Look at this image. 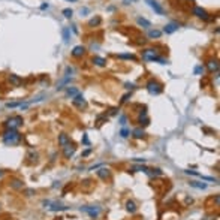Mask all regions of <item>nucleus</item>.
<instances>
[{"label":"nucleus","instance_id":"nucleus-27","mask_svg":"<svg viewBox=\"0 0 220 220\" xmlns=\"http://www.w3.org/2000/svg\"><path fill=\"white\" fill-rule=\"evenodd\" d=\"M126 210L129 213H135L136 211V204L133 201H127L126 202Z\"/></svg>","mask_w":220,"mask_h":220},{"label":"nucleus","instance_id":"nucleus-3","mask_svg":"<svg viewBox=\"0 0 220 220\" xmlns=\"http://www.w3.org/2000/svg\"><path fill=\"white\" fill-rule=\"evenodd\" d=\"M23 123H24V120L21 115H12L5 121V127L6 129H18L23 126Z\"/></svg>","mask_w":220,"mask_h":220},{"label":"nucleus","instance_id":"nucleus-21","mask_svg":"<svg viewBox=\"0 0 220 220\" xmlns=\"http://www.w3.org/2000/svg\"><path fill=\"white\" fill-rule=\"evenodd\" d=\"M61 34H63L65 43H69V41H70V29L69 27H63L61 29Z\"/></svg>","mask_w":220,"mask_h":220},{"label":"nucleus","instance_id":"nucleus-2","mask_svg":"<svg viewBox=\"0 0 220 220\" xmlns=\"http://www.w3.org/2000/svg\"><path fill=\"white\" fill-rule=\"evenodd\" d=\"M145 87H147V92L151 94V96H157V94H160L162 92H163V85L157 81V79H150L147 84H145Z\"/></svg>","mask_w":220,"mask_h":220},{"label":"nucleus","instance_id":"nucleus-29","mask_svg":"<svg viewBox=\"0 0 220 220\" xmlns=\"http://www.w3.org/2000/svg\"><path fill=\"white\" fill-rule=\"evenodd\" d=\"M21 103H23V101H15V102H8V103H6V108H11V110H12V108H20V106H21Z\"/></svg>","mask_w":220,"mask_h":220},{"label":"nucleus","instance_id":"nucleus-19","mask_svg":"<svg viewBox=\"0 0 220 220\" xmlns=\"http://www.w3.org/2000/svg\"><path fill=\"white\" fill-rule=\"evenodd\" d=\"M136 23H138V25H141V27H144V29H150V27H151V23H150L148 20L142 18V17L136 18Z\"/></svg>","mask_w":220,"mask_h":220},{"label":"nucleus","instance_id":"nucleus-1","mask_svg":"<svg viewBox=\"0 0 220 220\" xmlns=\"http://www.w3.org/2000/svg\"><path fill=\"white\" fill-rule=\"evenodd\" d=\"M23 139V135L18 132L17 129H6L2 135V141L3 144L8 145V147H12V145H18Z\"/></svg>","mask_w":220,"mask_h":220},{"label":"nucleus","instance_id":"nucleus-26","mask_svg":"<svg viewBox=\"0 0 220 220\" xmlns=\"http://www.w3.org/2000/svg\"><path fill=\"white\" fill-rule=\"evenodd\" d=\"M160 34H162V32L160 30H148V38L150 39H157V38H160Z\"/></svg>","mask_w":220,"mask_h":220},{"label":"nucleus","instance_id":"nucleus-32","mask_svg":"<svg viewBox=\"0 0 220 220\" xmlns=\"http://www.w3.org/2000/svg\"><path fill=\"white\" fill-rule=\"evenodd\" d=\"M129 135H130V130H129L127 127H123V129L120 130V136H121V138H127Z\"/></svg>","mask_w":220,"mask_h":220},{"label":"nucleus","instance_id":"nucleus-39","mask_svg":"<svg viewBox=\"0 0 220 220\" xmlns=\"http://www.w3.org/2000/svg\"><path fill=\"white\" fill-rule=\"evenodd\" d=\"M133 162H135V163H142V165H144L145 159H138V157H135V159H133Z\"/></svg>","mask_w":220,"mask_h":220},{"label":"nucleus","instance_id":"nucleus-9","mask_svg":"<svg viewBox=\"0 0 220 220\" xmlns=\"http://www.w3.org/2000/svg\"><path fill=\"white\" fill-rule=\"evenodd\" d=\"M145 3H147L157 15H163V14H165V9L160 6V3H157V0H145Z\"/></svg>","mask_w":220,"mask_h":220},{"label":"nucleus","instance_id":"nucleus-44","mask_svg":"<svg viewBox=\"0 0 220 220\" xmlns=\"http://www.w3.org/2000/svg\"><path fill=\"white\" fill-rule=\"evenodd\" d=\"M50 8V5H48V3H43L42 6H41V9H42V11H45V9H48Z\"/></svg>","mask_w":220,"mask_h":220},{"label":"nucleus","instance_id":"nucleus-28","mask_svg":"<svg viewBox=\"0 0 220 220\" xmlns=\"http://www.w3.org/2000/svg\"><path fill=\"white\" fill-rule=\"evenodd\" d=\"M119 59L132 60V61H135V60H136V56H135V54H119Z\"/></svg>","mask_w":220,"mask_h":220},{"label":"nucleus","instance_id":"nucleus-15","mask_svg":"<svg viewBox=\"0 0 220 220\" xmlns=\"http://www.w3.org/2000/svg\"><path fill=\"white\" fill-rule=\"evenodd\" d=\"M96 174H97V177L101 178V180H110L111 178V171L108 168H101Z\"/></svg>","mask_w":220,"mask_h":220},{"label":"nucleus","instance_id":"nucleus-34","mask_svg":"<svg viewBox=\"0 0 220 220\" xmlns=\"http://www.w3.org/2000/svg\"><path fill=\"white\" fill-rule=\"evenodd\" d=\"M126 121H127L126 115H120V124H121V126H126Z\"/></svg>","mask_w":220,"mask_h":220},{"label":"nucleus","instance_id":"nucleus-42","mask_svg":"<svg viewBox=\"0 0 220 220\" xmlns=\"http://www.w3.org/2000/svg\"><path fill=\"white\" fill-rule=\"evenodd\" d=\"M126 88H127V90H133V88H135V85H133V84H129V83H127V84H126Z\"/></svg>","mask_w":220,"mask_h":220},{"label":"nucleus","instance_id":"nucleus-4","mask_svg":"<svg viewBox=\"0 0 220 220\" xmlns=\"http://www.w3.org/2000/svg\"><path fill=\"white\" fill-rule=\"evenodd\" d=\"M42 205H43V208H45V210H50V211H54V213L68 210V207H65V205L59 204L57 201H43Z\"/></svg>","mask_w":220,"mask_h":220},{"label":"nucleus","instance_id":"nucleus-14","mask_svg":"<svg viewBox=\"0 0 220 220\" xmlns=\"http://www.w3.org/2000/svg\"><path fill=\"white\" fill-rule=\"evenodd\" d=\"M8 79H9V83L14 85V87H20V85L23 84V79H21L18 75H15V74H11V75L8 76Z\"/></svg>","mask_w":220,"mask_h":220},{"label":"nucleus","instance_id":"nucleus-16","mask_svg":"<svg viewBox=\"0 0 220 220\" xmlns=\"http://www.w3.org/2000/svg\"><path fill=\"white\" fill-rule=\"evenodd\" d=\"M178 30V24L177 23H169V24H166L165 27H163V32L166 34H171L174 33V32H177Z\"/></svg>","mask_w":220,"mask_h":220},{"label":"nucleus","instance_id":"nucleus-30","mask_svg":"<svg viewBox=\"0 0 220 220\" xmlns=\"http://www.w3.org/2000/svg\"><path fill=\"white\" fill-rule=\"evenodd\" d=\"M99 24H101V17L92 18V20L88 21V25H90V27H93V25H99Z\"/></svg>","mask_w":220,"mask_h":220},{"label":"nucleus","instance_id":"nucleus-17","mask_svg":"<svg viewBox=\"0 0 220 220\" xmlns=\"http://www.w3.org/2000/svg\"><path fill=\"white\" fill-rule=\"evenodd\" d=\"M138 121H139L141 126H148V124H150V119H148V115H147V111H142V112L139 114Z\"/></svg>","mask_w":220,"mask_h":220},{"label":"nucleus","instance_id":"nucleus-47","mask_svg":"<svg viewBox=\"0 0 220 220\" xmlns=\"http://www.w3.org/2000/svg\"><path fill=\"white\" fill-rule=\"evenodd\" d=\"M68 2H78V0H68Z\"/></svg>","mask_w":220,"mask_h":220},{"label":"nucleus","instance_id":"nucleus-38","mask_svg":"<svg viewBox=\"0 0 220 220\" xmlns=\"http://www.w3.org/2000/svg\"><path fill=\"white\" fill-rule=\"evenodd\" d=\"M33 193H36L33 189H27V190H25V195H27V196H32Z\"/></svg>","mask_w":220,"mask_h":220},{"label":"nucleus","instance_id":"nucleus-40","mask_svg":"<svg viewBox=\"0 0 220 220\" xmlns=\"http://www.w3.org/2000/svg\"><path fill=\"white\" fill-rule=\"evenodd\" d=\"M129 97H130V93H127V94H124V96H123V99H121V103H124V102L127 101V99H129Z\"/></svg>","mask_w":220,"mask_h":220},{"label":"nucleus","instance_id":"nucleus-31","mask_svg":"<svg viewBox=\"0 0 220 220\" xmlns=\"http://www.w3.org/2000/svg\"><path fill=\"white\" fill-rule=\"evenodd\" d=\"M61 14H63L66 18H72V15H74V11H72L70 8H66V9H63V12H61Z\"/></svg>","mask_w":220,"mask_h":220},{"label":"nucleus","instance_id":"nucleus-36","mask_svg":"<svg viewBox=\"0 0 220 220\" xmlns=\"http://www.w3.org/2000/svg\"><path fill=\"white\" fill-rule=\"evenodd\" d=\"M154 61H159V63H160V65H168V60L162 59V57H157V59L154 60Z\"/></svg>","mask_w":220,"mask_h":220},{"label":"nucleus","instance_id":"nucleus-7","mask_svg":"<svg viewBox=\"0 0 220 220\" xmlns=\"http://www.w3.org/2000/svg\"><path fill=\"white\" fill-rule=\"evenodd\" d=\"M61 151H63V156H65V159H70V157H72V156L75 154L76 147L72 144V141H70L69 144H66V145H63V147H61Z\"/></svg>","mask_w":220,"mask_h":220},{"label":"nucleus","instance_id":"nucleus-33","mask_svg":"<svg viewBox=\"0 0 220 220\" xmlns=\"http://www.w3.org/2000/svg\"><path fill=\"white\" fill-rule=\"evenodd\" d=\"M201 74H204V68H202V66H196V68H195V75H201Z\"/></svg>","mask_w":220,"mask_h":220},{"label":"nucleus","instance_id":"nucleus-43","mask_svg":"<svg viewBox=\"0 0 220 220\" xmlns=\"http://www.w3.org/2000/svg\"><path fill=\"white\" fill-rule=\"evenodd\" d=\"M90 153H92V150H90V148H87V150H85V151L83 153V157H85V156H88Z\"/></svg>","mask_w":220,"mask_h":220},{"label":"nucleus","instance_id":"nucleus-5","mask_svg":"<svg viewBox=\"0 0 220 220\" xmlns=\"http://www.w3.org/2000/svg\"><path fill=\"white\" fill-rule=\"evenodd\" d=\"M157 57H159V52L156 48H147V50L142 51V59L145 61H154Z\"/></svg>","mask_w":220,"mask_h":220},{"label":"nucleus","instance_id":"nucleus-18","mask_svg":"<svg viewBox=\"0 0 220 220\" xmlns=\"http://www.w3.org/2000/svg\"><path fill=\"white\" fill-rule=\"evenodd\" d=\"M70 81H72V78H70V75H65V78L60 81V83H57V90H61V88H65V85L70 84Z\"/></svg>","mask_w":220,"mask_h":220},{"label":"nucleus","instance_id":"nucleus-22","mask_svg":"<svg viewBox=\"0 0 220 220\" xmlns=\"http://www.w3.org/2000/svg\"><path fill=\"white\" fill-rule=\"evenodd\" d=\"M92 61H93V65H96V66H99V68H103V66L106 65V60L103 59V57H97V56H94Z\"/></svg>","mask_w":220,"mask_h":220},{"label":"nucleus","instance_id":"nucleus-10","mask_svg":"<svg viewBox=\"0 0 220 220\" xmlns=\"http://www.w3.org/2000/svg\"><path fill=\"white\" fill-rule=\"evenodd\" d=\"M72 103L75 105L76 108H79V110H83V108H85V106H87V102H85L84 96H83V94H79V93L72 97Z\"/></svg>","mask_w":220,"mask_h":220},{"label":"nucleus","instance_id":"nucleus-35","mask_svg":"<svg viewBox=\"0 0 220 220\" xmlns=\"http://www.w3.org/2000/svg\"><path fill=\"white\" fill-rule=\"evenodd\" d=\"M29 157H30V162H38V154H36V153H30V154H29Z\"/></svg>","mask_w":220,"mask_h":220},{"label":"nucleus","instance_id":"nucleus-24","mask_svg":"<svg viewBox=\"0 0 220 220\" xmlns=\"http://www.w3.org/2000/svg\"><path fill=\"white\" fill-rule=\"evenodd\" d=\"M189 186L195 187V189H199V190H205V189H207V184H205V183H201V181H190Z\"/></svg>","mask_w":220,"mask_h":220},{"label":"nucleus","instance_id":"nucleus-41","mask_svg":"<svg viewBox=\"0 0 220 220\" xmlns=\"http://www.w3.org/2000/svg\"><path fill=\"white\" fill-rule=\"evenodd\" d=\"M87 12H88V9H87V8H83L81 11H79V14H81V15H85Z\"/></svg>","mask_w":220,"mask_h":220},{"label":"nucleus","instance_id":"nucleus-45","mask_svg":"<svg viewBox=\"0 0 220 220\" xmlns=\"http://www.w3.org/2000/svg\"><path fill=\"white\" fill-rule=\"evenodd\" d=\"M132 2H135V0H123V3H124V5H130Z\"/></svg>","mask_w":220,"mask_h":220},{"label":"nucleus","instance_id":"nucleus-37","mask_svg":"<svg viewBox=\"0 0 220 220\" xmlns=\"http://www.w3.org/2000/svg\"><path fill=\"white\" fill-rule=\"evenodd\" d=\"M83 142H84L85 145H90V141H88V136H87V133H84V135H83Z\"/></svg>","mask_w":220,"mask_h":220},{"label":"nucleus","instance_id":"nucleus-11","mask_svg":"<svg viewBox=\"0 0 220 220\" xmlns=\"http://www.w3.org/2000/svg\"><path fill=\"white\" fill-rule=\"evenodd\" d=\"M85 47H83V45H76V47H74V50L70 51V54H72V57L74 59H81L83 56L85 54Z\"/></svg>","mask_w":220,"mask_h":220},{"label":"nucleus","instance_id":"nucleus-8","mask_svg":"<svg viewBox=\"0 0 220 220\" xmlns=\"http://www.w3.org/2000/svg\"><path fill=\"white\" fill-rule=\"evenodd\" d=\"M81 211L87 213L92 219H97L101 214V207H81Z\"/></svg>","mask_w":220,"mask_h":220},{"label":"nucleus","instance_id":"nucleus-20","mask_svg":"<svg viewBox=\"0 0 220 220\" xmlns=\"http://www.w3.org/2000/svg\"><path fill=\"white\" fill-rule=\"evenodd\" d=\"M132 135H133V138H136V139H141V138L145 136V130L141 129V127H138V129H133V130H132Z\"/></svg>","mask_w":220,"mask_h":220},{"label":"nucleus","instance_id":"nucleus-25","mask_svg":"<svg viewBox=\"0 0 220 220\" xmlns=\"http://www.w3.org/2000/svg\"><path fill=\"white\" fill-rule=\"evenodd\" d=\"M78 93H79V92L76 90L75 87H66V96H68V97H70V99H72L74 96H76Z\"/></svg>","mask_w":220,"mask_h":220},{"label":"nucleus","instance_id":"nucleus-12","mask_svg":"<svg viewBox=\"0 0 220 220\" xmlns=\"http://www.w3.org/2000/svg\"><path fill=\"white\" fill-rule=\"evenodd\" d=\"M9 186H11V189H14V190H23L24 189V181L20 180V178H11Z\"/></svg>","mask_w":220,"mask_h":220},{"label":"nucleus","instance_id":"nucleus-23","mask_svg":"<svg viewBox=\"0 0 220 220\" xmlns=\"http://www.w3.org/2000/svg\"><path fill=\"white\" fill-rule=\"evenodd\" d=\"M70 142V138H69V135H66V133H60L59 135V144L63 147V145H66Z\"/></svg>","mask_w":220,"mask_h":220},{"label":"nucleus","instance_id":"nucleus-13","mask_svg":"<svg viewBox=\"0 0 220 220\" xmlns=\"http://www.w3.org/2000/svg\"><path fill=\"white\" fill-rule=\"evenodd\" d=\"M207 69L211 72V74H217L219 72V60L217 59H210L208 61H207Z\"/></svg>","mask_w":220,"mask_h":220},{"label":"nucleus","instance_id":"nucleus-46","mask_svg":"<svg viewBox=\"0 0 220 220\" xmlns=\"http://www.w3.org/2000/svg\"><path fill=\"white\" fill-rule=\"evenodd\" d=\"M3 174H5V172H3V171H2V169H0V178H2V177H3Z\"/></svg>","mask_w":220,"mask_h":220},{"label":"nucleus","instance_id":"nucleus-6","mask_svg":"<svg viewBox=\"0 0 220 220\" xmlns=\"http://www.w3.org/2000/svg\"><path fill=\"white\" fill-rule=\"evenodd\" d=\"M192 12H193L195 17L201 18V20H204V21H210V20H211V18H210V14H208L204 8H201V6H195Z\"/></svg>","mask_w":220,"mask_h":220}]
</instances>
